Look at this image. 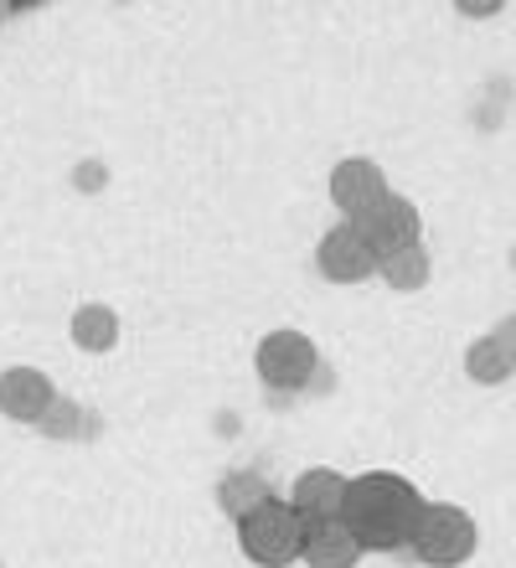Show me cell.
I'll return each instance as SVG.
<instances>
[{
  "instance_id": "5bb4252c",
  "label": "cell",
  "mask_w": 516,
  "mask_h": 568,
  "mask_svg": "<svg viewBox=\"0 0 516 568\" xmlns=\"http://www.w3.org/2000/svg\"><path fill=\"white\" fill-rule=\"evenodd\" d=\"M428 270H434V264H428L424 243H413V248H403V254H393V258H383V264H377V274H383L393 290H424Z\"/></svg>"
},
{
  "instance_id": "30bf717a",
  "label": "cell",
  "mask_w": 516,
  "mask_h": 568,
  "mask_svg": "<svg viewBox=\"0 0 516 568\" xmlns=\"http://www.w3.org/2000/svg\"><path fill=\"white\" fill-rule=\"evenodd\" d=\"M341 501H346V476L331 470V465H310L295 480V517H341Z\"/></svg>"
},
{
  "instance_id": "5b68a950",
  "label": "cell",
  "mask_w": 516,
  "mask_h": 568,
  "mask_svg": "<svg viewBox=\"0 0 516 568\" xmlns=\"http://www.w3.org/2000/svg\"><path fill=\"white\" fill-rule=\"evenodd\" d=\"M259 377H264L269 388H305L310 377H315V342L310 336H300V331H269L264 342H259Z\"/></svg>"
},
{
  "instance_id": "8fae6325",
  "label": "cell",
  "mask_w": 516,
  "mask_h": 568,
  "mask_svg": "<svg viewBox=\"0 0 516 568\" xmlns=\"http://www.w3.org/2000/svg\"><path fill=\"white\" fill-rule=\"evenodd\" d=\"M269 496H274V491H269V480L259 476V470H233V476L217 486V507L227 511L233 523H243L253 507H264Z\"/></svg>"
},
{
  "instance_id": "9c48e42d",
  "label": "cell",
  "mask_w": 516,
  "mask_h": 568,
  "mask_svg": "<svg viewBox=\"0 0 516 568\" xmlns=\"http://www.w3.org/2000/svg\"><path fill=\"white\" fill-rule=\"evenodd\" d=\"M383 192H387L383 165L367 161V155H346V161L331 171V202L341 207V217H346V223H352L362 207H372Z\"/></svg>"
},
{
  "instance_id": "4fadbf2b",
  "label": "cell",
  "mask_w": 516,
  "mask_h": 568,
  "mask_svg": "<svg viewBox=\"0 0 516 568\" xmlns=\"http://www.w3.org/2000/svg\"><path fill=\"white\" fill-rule=\"evenodd\" d=\"M73 342L83 352H109L119 342V315L109 305H78L73 311Z\"/></svg>"
},
{
  "instance_id": "8992f818",
  "label": "cell",
  "mask_w": 516,
  "mask_h": 568,
  "mask_svg": "<svg viewBox=\"0 0 516 568\" xmlns=\"http://www.w3.org/2000/svg\"><path fill=\"white\" fill-rule=\"evenodd\" d=\"M315 264H321V274L331 284H362L377 274V258H372V248L362 239H356L352 223H336L331 233L321 239V248H315Z\"/></svg>"
},
{
  "instance_id": "6da1fadb",
  "label": "cell",
  "mask_w": 516,
  "mask_h": 568,
  "mask_svg": "<svg viewBox=\"0 0 516 568\" xmlns=\"http://www.w3.org/2000/svg\"><path fill=\"white\" fill-rule=\"evenodd\" d=\"M424 496L398 470H367V476H346V501H341V527L356 538L362 554H398L413 542Z\"/></svg>"
},
{
  "instance_id": "2e32d148",
  "label": "cell",
  "mask_w": 516,
  "mask_h": 568,
  "mask_svg": "<svg viewBox=\"0 0 516 568\" xmlns=\"http://www.w3.org/2000/svg\"><path fill=\"white\" fill-rule=\"evenodd\" d=\"M490 336H496V342H502L506 352H512V357H516V315H506V321H502V326H496V331H490Z\"/></svg>"
},
{
  "instance_id": "277c9868",
  "label": "cell",
  "mask_w": 516,
  "mask_h": 568,
  "mask_svg": "<svg viewBox=\"0 0 516 568\" xmlns=\"http://www.w3.org/2000/svg\"><path fill=\"white\" fill-rule=\"evenodd\" d=\"M352 227H356V239L372 248V258L383 264V258H393V254H403V248H413V243H424L418 233H424V223H418V207H413L408 196H398V192H383L372 207H362L352 217Z\"/></svg>"
},
{
  "instance_id": "3957f363",
  "label": "cell",
  "mask_w": 516,
  "mask_h": 568,
  "mask_svg": "<svg viewBox=\"0 0 516 568\" xmlns=\"http://www.w3.org/2000/svg\"><path fill=\"white\" fill-rule=\"evenodd\" d=\"M237 542L249 564L259 568H290L300 558V517L290 501H274L269 496L264 507H253L243 523H237Z\"/></svg>"
},
{
  "instance_id": "7a4b0ae2",
  "label": "cell",
  "mask_w": 516,
  "mask_h": 568,
  "mask_svg": "<svg viewBox=\"0 0 516 568\" xmlns=\"http://www.w3.org/2000/svg\"><path fill=\"white\" fill-rule=\"evenodd\" d=\"M475 542H480V532H475L471 511L455 507V501H424L408 548H413V558L428 568H459L475 554Z\"/></svg>"
},
{
  "instance_id": "7c38bea8",
  "label": "cell",
  "mask_w": 516,
  "mask_h": 568,
  "mask_svg": "<svg viewBox=\"0 0 516 568\" xmlns=\"http://www.w3.org/2000/svg\"><path fill=\"white\" fill-rule=\"evenodd\" d=\"M465 373H471L475 383L496 388V383H506V377L516 373V357L496 336H480V342H471V352H465Z\"/></svg>"
},
{
  "instance_id": "ba28073f",
  "label": "cell",
  "mask_w": 516,
  "mask_h": 568,
  "mask_svg": "<svg viewBox=\"0 0 516 568\" xmlns=\"http://www.w3.org/2000/svg\"><path fill=\"white\" fill-rule=\"evenodd\" d=\"M58 404L52 393V377L37 373V367H11L0 373V414L16 424H42V414Z\"/></svg>"
},
{
  "instance_id": "9a60e30c",
  "label": "cell",
  "mask_w": 516,
  "mask_h": 568,
  "mask_svg": "<svg viewBox=\"0 0 516 568\" xmlns=\"http://www.w3.org/2000/svg\"><path fill=\"white\" fill-rule=\"evenodd\" d=\"M42 429L52 434V439H73V434L89 429V419H83V408H73L68 398H58V404L42 414Z\"/></svg>"
},
{
  "instance_id": "52a82bcc",
  "label": "cell",
  "mask_w": 516,
  "mask_h": 568,
  "mask_svg": "<svg viewBox=\"0 0 516 568\" xmlns=\"http://www.w3.org/2000/svg\"><path fill=\"white\" fill-rule=\"evenodd\" d=\"M300 558L310 568H356L362 548L341 527V517H300Z\"/></svg>"
}]
</instances>
